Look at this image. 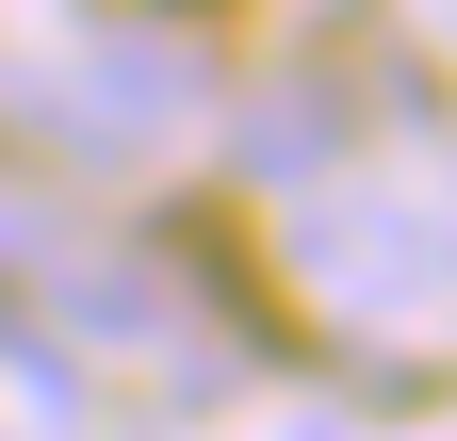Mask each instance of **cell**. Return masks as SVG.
Instances as JSON below:
<instances>
[]
</instances>
